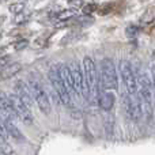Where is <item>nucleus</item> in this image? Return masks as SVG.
<instances>
[{"label": "nucleus", "instance_id": "nucleus-1", "mask_svg": "<svg viewBox=\"0 0 155 155\" xmlns=\"http://www.w3.org/2000/svg\"><path fill=\"white\" fill-rule=\"evenodd\" d=\"M83 75H84L86 83H87L90 95H95L98 99L99 97V72L97 70V65L91 57L86 56L83 59Z\"/></svg>", "mask_w": 155, "mask_h": 155}, {"label": "nucleus", "instance_id": "nucleus-2", "mask_svg": "<svg viewBox=\"0 0 155 155\" xmlns=\"http://www.w3.org/2000/svg\"><path fill=\"white\" fill-rule=\"evenodd\" d=\"M99 82L102 87L107 90L117 88V72H116L114 63L110 59H104L101 63V72H99Z\"/></svg>", "mask_w": 155, "mask_h": 155}, {"label": "nucleus", "instance_id": "nucleus-3", "mask_svg": "<svg viewBox=\"0 0 155 155\" xmlns=\"http://www.w3.org/2000/svg\"><path fill=\"white\" fill-rule=\"evenodd\" d=\"M29 83H30L29 87H30V91H31L33 99L37 102L40 110L42 113H45V114H49L52 110V106H51V101H49V98H48V94L44 90L42 84H41L38 80L33 79V78L29 80Z\"/></svg>", "mask_w": 155, "mask_h": 155}, {"label": "nucleus", "instance_id": "nucleus-4", "mask_svg": "<svg viewBox=\"0 0 155 155\" xmlns=\"http://www.w3.org/2000/svg\"><path fill=\"white\" fill-rule=\"evenodd\" d=\"M70 67L71 75H72V80H74V88H75L76 95H82L84 97V99H90V91H88L87 83H86L84 75L82 72V68H80V64L78 61H74Z\"/></svg>", "mask_w": 155, "mask_h": 155}, {"label": "nucleus", "instance_id": "nucleus-5", "mask_svg": "<svg viewBox=\"0 0 155 155\" xmlns=\"http://www.w3.org/2000/svg\"><path fill=\"white\" fill-rule=\"evenodd\" d=\"M120 72H121V76H123L124 86H125V90L128 91V94H137L136 75L134 72L132 64L128 60L120 61Z\"/></svg>", "mask_w": 155, "mask_h": 155}, {"label": "nucleus", "instance_id": "nucleus-6", "mask_svg": "<svg viewBox=\"0 0 155 155\" xmlns=\"http://www.w3.org/2000/svg\"><path fill=\"white\" fill-rule=\"evenodd\" d=\"M49 79H51L53 88L56 90L59 99L65 105V106H71V95L68 94V91L65 90L61 78L59 75L57 68H52V71H49Z\"/></svg>", "mask_w": 155, "mask_h": 155}, {"label": "nucleus", "instance_id": "nucleus-7", "mask_svg": "<svg viewBox=\"0 0 155 155\" xmlns=\"http://www.w3.org/2000/svg\"><path fill=\"white\" fill-rule=\"evenodd\" d=\"M10 99H11L12 107H14V110H15V113H16V116H18L19 120H21L22 123H25L26 125L33 124L31 109H29V107H27L26 105H25L23 102L15 95V94H14V95H10Z\"/></svg>", "mask_w": 155, "mask_h": 155}, {"label": "nucleus", "instance_id": "nucleus-8", "mask_svg": "<svg viewBox=\"0 0 155 155\" xmlns=\"http://www.w3.org/2000/svg\"><path fill=\"white\" fill-rule=\"evenodd\" d=\"M125 109L131 120H139L142 117L143 110H142V104H140V99L137 94H127Z\"/></svg>", "mask_w": 155, "mask_h": 155}, {"label": "nucleus", "instance_id": "nucleus-9", "mask_svg": "<svg viewBox=\"0 0 155 155\" xmlns=\"http://www.w3.org/2000/svg\"><path fill=\"white\" fill-rule=\"evenodd\" d=\"M14 91H15V95L18 97L29 109H31L33 95H31V91H30V87L23 82V80L15 82V84H14Z\"/></svg>", "mask_w": 155, "mask_h": 155}, {"label": "nucleus", "instance_id": "nucleus-10", "mask_svg": "<svg viewBox=\"0 0 155 155\" xmlns=\"http://www.w3.org/2000/svg\"><path fill=\"white\" fill-rule=\"evenodd\" d=\"M0 112L3 114V118H7V120L11 121L18 120V116H16L15 110L12 107V104H11L10 95H7L3 91H0Z\"/></svg>", "mask_w": 155, "mask_h": 155}, {"label": "nucleus", "instance_id": "nucleus-11", "mask_svg": "<svg viewBox=\"0 0 155 155\" xmlns=\"http://www.w3.org/2000/svg\"><path fill=\"white\" fill-rule=\"evenodd\" d=\"M57 71H59V75L61 78L65 90L68 91V94H70L71 98H72V95H76V93H75V88H74V80H72V75H71L70 67L65 64L59 65V67H57Z\"/></svg>", "mask_w": 155, "mask_h": 155}, {"label": "nucleus", "instance_id": "nucleus-12", "mask_svg": "<svg viewBox=\"0 0 155 155\" xmlns=\"http://www.w3.org/2000/svg\"><path fill=\"white\" fill-rule=\"evenodd\" d=\"M3 124H4V128L7 131L8 136L14 137L15 140H19V142H25V136L21 131L18 129V127L15 125V123L11 120H7V118H3Z\"/></svg>", "mask_w": 155, "mask_h": 155}, {"label": "nucleus", "instance_id": "nucleus-13", "mask_svg": "<svg viewBox=\"0 0 155 155\" xmlns=\"http://www.w3.org/2000/svg\"><path fill=\"white\" fill-rule=\"evenodd\" d=\"M97 102L101 106V109L110 110L113 107V105H114V95L112 93H99Z\"/></svg>", "mask_w": 155, "mask_h": 155}, {"label": "nucleus", "instance_id": "nucleus-14", "mask_svg": "<svg viewBox=\"0 0 155 155\" xmlns=\"http://www.w3.org/2000/svg\"><path fill=\"white\" fill-rule=\"evenodd\" d=\"M21 70H22L21 63L10 64L8 67H5L4 70H3V72L0 74V76H2L3 79H11V78H14L15 75H18V72H21Z\"/></svg>", "mask_w": 155, "mask_h": 155}, {"label": "nucleus", "instance_id": "nucleus-15", "mask_svg": "<svg viewBox=\"0 0 155 155\" xmlns=\"http://www.w3.org/2000/svg\"><path fill=\"white\" fill-rule=\"evenodd\" d=\"M75 15H76V11L72 10V8H70V10H63L61 12L57 14V19H59L60 22H64V21H68V19L74 18Z\"/></svg>", "mask_w": 155, "mask_h": 155}, {"label": "nucleus", "instance_id": "nucleus-16", "mask_svg": "<svg viewBox=\"0 0 155 155\" xmlns=\"http://www.w3.org/2000/svg\"><path fill=\"white\" fill-rule=\"evenodd\" d=\"M137 33H139V27H137L136 25H129V26H127L125 34L128 35V37H135Z\"/></svg>", "mask_w": 155, "mask_h": 155}, {"label": "nucleus", "instance_id": "nucleus-17", "mask_svg": "<svg viewBox=\"0 0 155 155\" xmlns=\"http://www.w3.org/2000/svg\"><path fill=\"white\" fill-rule=\"evenodd\" d=\"M25 10V4L23 3H15V4L10 5V11L12 14H21Z\"/></svg>", "mask_w": 155, "mask_h": 155}, {"label": "nucleus", "instance_id": "nucleus-18", "mask_svg": "<svg viewBox=\"0 0 155 155\" xmlns=\"http://www.w3.org/2000/svg\"><path fill=\"white\" fill-rule=\"evenodd\" d=\"M14 46H15V51H25V49L29 46V41H27V40H23V38H22V40H18V41H16Z\"/></svg>", "mask_w": 155, "mask_h": 155}, {"label": "nucleus", "instance_id": "nucleus-19", "mask_svg": "<svg viewBox=\"0 0 155 155\" xmlns=\"http://www.w3.org/2000/svg\"><path fill=\"white\" fill-rule=\"evenodd\" d=\"M82 8H83V12L88 15V14L94 12V11L97 10V4H84Z\"/></svg>", "mask_w": 155, "mask_h": 155}, {"label": "nucleus", "instance_id": "nucleus-20", "mask_svg": "<svg viewBox=\"0 0 155 155\" xmlns=\"http://www.w3.org/2000/svg\"><path fill=\"white\" fill-rule=\"evenodd\" d=\"M8 61H10V56H3V57H0V70H3V68L7 67Z\"/></svg>", "mask_w": 155, "mask_h": 155}, {"label": "nucleus", "instance_id": "nucleus-21", "mask_svg": "<svg viewBox=\"0 0 155 155\" xmlns=\"http://www.w3.org/2000/svg\"><path fill=\"white\" fill-rule=\"evenodd\" d=\"M70 4H71V7H74V8L83 7V2H82V0H72V2H70Z\"/></svg>", "mask_w": 155, "mask_h": 155}, {"label": "nucleus", "instance_id": "nucleus-22", "mask_svg": "<svg viewBox=\"0 0 155 155\" xmlns=\"http://www.w3.org/2000/svg\"><path fill=\"white\" fill-rule=\"evenodd\" d=\"M5 2V0H0V4H2V3H4Z\"/></svg>", "mask_w": 155, "mask_h": 155}, {"label": "nucleus", "instance_id": "nucleus-23", "mask_svg": "<svg viewBox=\"0 0 155 155\" xmlns=\"http://www.w3.org/2000/svg\"><path fill=\"white\" fill-rule=\"evenodd\" d=\"M68 2H72V0H68Z\"/></svg>", "mask_w": 155, "mask_h": 155}, {"label": "nucleus", "instance_id": "nucleus-24", "mask_svg": "<svg viewBox=\"0 0 155 155\" xmlns=\"http://www.w3.org/2000/svg\"><path fill=\"white\" fill-rule=\"evenodd\" d=\"M15 2H18V0H15Z\"/></svg>", "mask_w": 155, "mask_h": 155}]
</instances>
